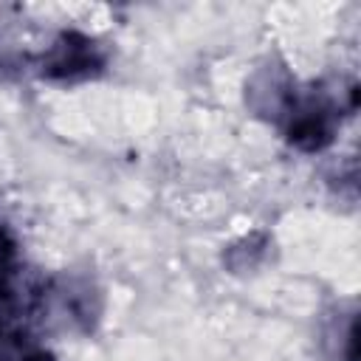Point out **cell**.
<instances>
[{
	"instance_id": "cell-1",
	"label": "cell",
	"mask_w": 361,
	"mask_h": 361,
	"mask_svg": "<svg viewBox=\"0 0 361 361\" xmlns=\"http://www.w3.org/2000/svg\"><path fill=\"white\" fill-rule=\"evenodd\" d=\"M102 65H104L102 51L93 45V39H87L85 34H76V31L59 34V39L48 48V54L39 62L42 76L56 79V82L87 79L96 71H102Z\"/></svg>"
},
{
	"instance_id": "cell-2",
	"label": "cell",
	"mask_w": 361,
	"mask_h": 361,
	"mask_svg": "<svg viewBox=\"0 0 361 361\" xmlns=\"http://www.w3.org/2000/svg\"><path fill=\"white\" fill-rule=\"evenodd\" d=\"M0 361H54V355L48 350H42V347H23V344H17L6 355H0Z\"/></svg>"
}]
</instances>
